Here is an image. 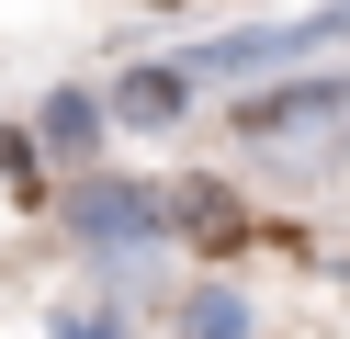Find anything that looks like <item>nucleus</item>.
Instances as JSON below:
<instances>
[{
  "instance_id": "4",
  "label": "nucleus",
  "mask_w": 350,
  "mask_h": 339,
  "mask_svg": "<svg viewBox=\"0 0 350 339\" xmlns=\"http://www.w3.org/2000/svg\"><path fill=\"white\" fill-rule=\"evenodd\" d=\"M181 339H249L237 294H192V305H181Z\"/></svg>"
},
{
  "instance_id": "7",
  "label": "nucleus",
  "mask_w": 350,
  "mask_h": 339,
  "mask_svg": "<svg viewBox=\"0 0 350 339\" xmlns=\"http://www.w3.org/2000/svg\"><path fill=\"white\" fill-rule=\"evenodd\" d=\"M68 339H113V328H102V316H91V305H79V316H68Z\"/></svg>"
},
{
  "instance_id": "3",
  "label": "nucleus",
  "mask_w": 350,
  "mask_h": 339,
  "mask_svg": "<svg viewBox=\"0 0 350 339\" xmlns=\"http://www.w3.org/2000/svg\"><path fill=\"white\" fill-rule=\"evenodd\" d=\"M79 215H91L102 238H124V226H147L159 203H147V192H124V181H102V192H79Z\"/></svg>"
},
{
  "instance_id": "5",
  "label": "nucleus",
  "mask_w": 350,
  "mask_h": 339,
  "mask_svg": "<svg viewBox=\"0 0 350 339\" xmlns=\"http://www.w3.org/2000/svg\"><path fill=\"white\" fill-rule=\"evenodd\" d=\"M46 147H91V102H46Z\"/></svg>"
},
{
  "instance_id": "1",
  "label": "nucleus",
  "mask_w": 350,
  "mask_h": 339,
  "mask_svg": "<svg viewBox=\"0 0 350 339\" xmlns=\"http://www.w3.org/2000/svg\"><path fill=\"white\" fill-rule=\"evenodd\" d=\"M327 125H350V79H305V90H271V102H249L237 113V136H260V147H294V136H327Z\"/></svg>"
},
{
  "instance_id": "6",
  "label": "nucleus",
  "mask_w": 350,
  "mask_h": 339,
  "mask_svg": "<svg viewBox=\"0 0 350 339\" xmlns=\"http://www.w3.org/2000/svg\"><path fill=\"white\" fill-rule=\"evenodd\" d=\"M170 102H181V79H124V113H147V125H159Z\"/></svg>"
},
{
  "instance_id": "2",
  "label": "nucleus",
  "mask_w": 350,
  "mask_h": 339,
  "mask_svg": "<svg viewBox=\"0 0 350 339\" xmlns=\"http://www.w3.org/2000/svg\"><path fill=\"white\" fill-rule=\"evenodd\" d=\"M170 215H181L192 249H237V238H249V203H237L226 181H170Z\"/></svg>"
}]
</instances>
